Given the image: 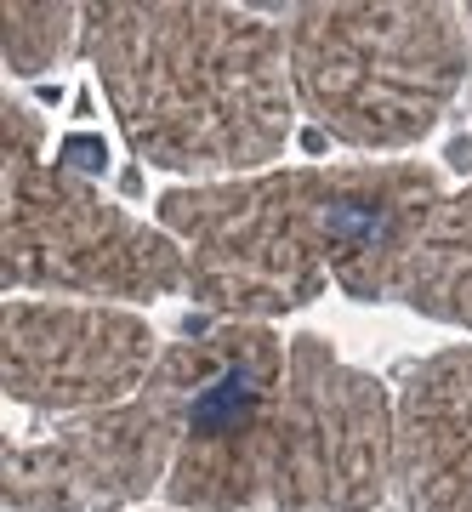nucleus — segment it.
I'll return each mask as SVG.
<instances>
[{"label": "nucleus", "instance_id": "6", "mask_svg": "<svg viewBox=\"0 0 472 512\" xmlns=\"http://www.w3.org/2000/svg\"><path fill=\"white\" fill-rule=\"evenodd\" d=\"M160 365L148 319L109 302H35L6 296L0 387L6 399L57 416H91L126 404Z\"/></svg>", "mask_w": 472, "mask_h": 512}, {"label": "nucleus", "instance_id": "3", "mask_svg": "<svg viewBox=\"0 0 472 512\" xmlns=\"http://www.w3.org/2000/svg\"><path fill=\"white\" fill-rule=\"evenodd\" d=\"M296 103L347 148H410L467 80V12L455 6H291Z\"/></svg>", "mask_w": 472, "mask_h": 512}, {"label": "nucleus", "instance_id": "2", "mask_svg": "<svg viewBox=\"0 0 472 512\" xmlns=\"http://www.w3.org/2000/svg\"><path fill=\"white\" fill-rule=\"evenodd\" d=\"M80 57L131 154L194 183L256 177L302 114L285 29L245 6H86Z\"/></svg>", "mask_w": 472, "mask_h": 512}, {"label": "nucleus", "instance_id": "1", "mask_svg": "<svg viewBox=\"0 0 472 512\" xmlns=\"http://www.w3.org/2000/svg\"><path fill=\"white\" fill-rule=\"evenodd\" d=\"M444 205L433 165H285L160 194V228L188 256V296L228 325H268L325 285L393 302L404 256Z\"/></svg>", "mask_w": 472, "mask_h": 512}, {"label": "nucleus", "instance_id": "10", "mask_svg": "<svg viewBox=\"0 0 472 512\" xmlns=\"http://www.w3.org/2000/svg\"><path fill=\"white\" fill-rule=\"evenodd\" d=\"M467 23H472V6H467Z\"/></svg>", "mask_w": 472, "mask_h": 512}, {"label": "nucleus", "instance_id": "4", "mask_svg": "<svg viewBox=\"0 0 472 512\" xmlns=\"http://www.w3.org/2000/svg\"><path fill=\"white\" fill-rule=\"evenodd\" d=\"M46 126L23 97H0V154H6V228H0V279L12 291L57 296H154L188 291V256L165 228H148L114 205L103 188L63 160H40Z\"/></svg>", "mask_w": 472, "mask_h": 512}, {"label": "nucleus", "instance_id": "8", "mask_svg": "<svg viewBox=\"0 0 472 512\" xmlns=\"http://www.w3.org/2000/svg\"><path fill=\"white\" fill-rule=\"evenodd\" d=\"M393 302L472 330V183L461 194H444L433 222L421 228L416 251L399 268Z\"/></svg>", "mask_w": 472, "mask_h": 512}, {"label": "nucleus", "instance_id": "7", "mask_svg": "<svg viewBox=\"0 0 472 512\" xmlns=\"http://www.w3.org/2000/svg\"><path fill=\"white\" fill-rule=\"evenodd\" d=\"M393 490L404 512H472V348H438L404 370Z\"/></svg>", "mask_w": 472, "mask_h": 512}, {"label": "nucleus", "instance_id": "5", "mask_svg": "<svg viewBox=\"0 0 472 512\" xmlns=\"http://www.w3.org/2000/svg\"><path fill=\"white\" fill-rule=\"evenodd\" d=\"M188 433L177 370L154 365L148 387L126 404L57 421L52 433L6 444V512H120L165 490Z\"/></svg>", "mask_w": 472, "mask_h": 512}, {"label": "nucleus", "instance_id": "9", "mask_svg": "<svg viewBox=\"0 0 472 512\" xmlns=\"http://www.w3.org/2000/svg\"><path fill=\"white\" fill-rule=\"evenodd\" d=\"M80 12L86 6H63V0H46V6H0V46H6V69L18 80H35V74L57 69L69 52H80Z\"/></svg>", "mask_w": 472, "mask_h": 512}]
</instances>
